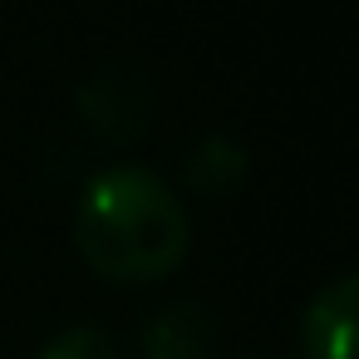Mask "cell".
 Segmentation results:
<instances>
[{
	"label": "cell",
	"mask_w": 359,
	"mask_h": 359,
	"mask_svg": "<svg viewBox=\"0 0 359 359\" xmlns=\"http://www.w3.org/2000/svg\"><path fill=\"white\" fill-rule=\"evenodd\" d=\"M74 246L109 280H158L192 246L187 207L143 163L99 168L74 202Z\"/></svg>",
	"instance_id": "1"
},
{
	"label": "cell",
	"mask_w": 359,
	"mask_h": 359,
	"mask_svg": "<svg viewBox=\"0 0 359 359\" xmlns=\"http://www.w3.org/2000/svg\"><path fill=\"white\" fill-rule=\"evenodd\" d=\"M217 315L197 300H172L138 325V359H212Z\"/></svg>",
	"instance_id": "2"
},
{
	"label": "cell",
	"mask_w": 359,
	"mask_h": 359,
	"mask_svg": "<svg viewBox=\"0 0 359 359\" xmlns=\"http://www.w3.org/2000/svg\"><path fill=\"white\" fill-rule=\"evenodd\" d=\"M354 276H334L325 280L305 315H300V344H305V359H349V330H354Z\"/></svg>",
	"instance_id": "3"
},
{
	"label": "cell",
	"mask_w": 359,
	"mask_h": 359,
	"mask_svg": "<svg viewBox=\"0 0 359 359\" xmlns=\"http://www.w3.org/2000/svg\"><path fill=\"white\" fill-rule=\"evenodd\" d=\"M187 182L202 187V192H212V197L241 187L246 182V148L236 138H226V133L197 138L192 153H187Z\"/></svg>",
	"instance_id": "4"
},
{
	"label": "cell",
	"mask_w": 359,
	"mask_h": 359,
	"mask_svg": "<svg viewBox=\"0 0 359 359\" xmlns=\"http://www.w3.org/2000/svg\"><path fill=\"white\" fill-rule=\"evenodd\" d=\"M35 359H118V344L104 325H89V320H74L65 330H55Z\"/></svg>",
	"instance_id": "5"
},
{
	"label": "cell",
	"mask_w": 359,
	"mask_h": 359,
	"mask_svg": "<svg viewBox=\"0 0 359 359\" xmlns=\"http://www.w3.org/2000/svg\"><path fill=\"white\" fill-rule=\"evenodd\" d=\"M241 359H266V354H241Z\"/></svg>",
	"instance_id": "6"
}]
</instances>
